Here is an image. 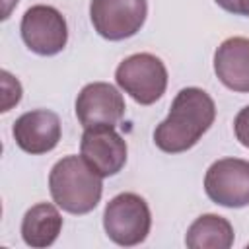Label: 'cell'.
<instances>
[{
    "label": "cell",
    "instance_id": "obj_1",
    "mask_svg": "<svg viewBox=\"0 0 249 249\" xmlns=\"http://www.w3.org/2000/svg\"><path fill=\"white\" fill-rule=\"evenodd\" d=\"M216 119L214 99L200 88H183L169 115L156 126L154 142L161 152L179 154L193 148Z\"/></svg>",
    "mask_w": 249,
    "mask_h": 249
},
{
    "label": "cell",
    "instance_id": "obj_2",
    "mask_svg": "<svg viewBox=\"0 0 249 249\" xmlns=\"http://www.w3.org/2000/svg\"><path fill=\"white\" fill-rule=\"evenodd\" d=\"M101 175L82 158L66 156L49 173V189L54 204L70 214H88L101 200Z\"/></svg>",
    "mask_w": 249,
    "mask_h": 249
},
{
    "label": "cell",
    "instance_id": "obj_3",
    "mask_svg": "<svg viewBox=\"0 0 249 249\" xmlns=\"http://www.w3.org/2000/svg\"><path fill=\"white\" fill-rule=\"evenodd\" d=\"M152 226V214L146 200L134 193L113 196L103 212V228L111 241L123 247L142 243Z\"/></svg>",
    "mask_w": 249,
    "mask_h": 249
},
{
    "label": "cell",
    "instance_id": "obj_4",
    "mask_svg": "<svg viewBox=\"0 0 249 249\" xmlns=\"http://www.w3.org/2000/svg\"><path fill=\"white\" fill-rule=\"evenodd\" d=\"M119 88L140 105L156 103L167 88L165 64L150 53H136L126 56L115 70Z\"/></svg>",
    "mask_w": 249,
    "mask_h": 249
},
{
    "label": "cell",
    "instance_id": "obj_5",
    "mask_svg": "<svg viewBox=\"0 0 249 249\" xmlns=\"http://www.w3.org/2000/svg\"><path fill=\"white\" fill-rule=\"evenodd\" d=\"M148 16L146 0H91L89 19L107 41H123L136 35Z\"/></svg>",
    "mask_w": 249,
    "mask_h": 249
},
{
    "label": "cell",
    "instance_id": "obj_6",
    "mask_svg": "<svg viewBox=\"0 0 249 249\" xmlns=\"http://www.w3.org/2000/svg\"><path fill=\"white\" fill-rule=\"evenodd\" d=\"M21 39L29 51L41 56L58 54L68 41V27L64 16L45 4L31 6L21 18Z\"/></svg>",
    "mask_w": 249,
    "mask_h": 249
},
{
    "label": "cell",
    "instance_id": "obj_7",
    "mask_svg": "<svg viewBox=\"0 0 249 249\" xmlns=\"http://www.w3.org/2000/svg\"><path fill=\"white\" fill-rule=\"evenodd\" d=\"M208 198L226 208L249 204V161L239 158H222L214 161L204 175Z\"/></svg>",
    "mask_w": 249,
    "mask_h": 249
},
{
    "label": "cell",
    "instance_id": "obj_8",
    "mask_svg": "<svg viewBox=\"0 0 249 249\" xmlns=\"http://www.w3.org/2000/svg\"><path fill=\"white\" fill-rule=\"evenodd\" d=\"M80 156L101 175H117L126 163V142L109 124L84 128L80 140Z\"/></svg>",
    "mask_w": 249,
    "mask_h": 249
},
{
    "label": "cell",
    "instance_id": "obj_9",
    "mask_svg": "<svg viewBox=\"0 0 249 249\" xmlns=\"http://www.w3.org/2000/svg\"><path fill=\"white\" fill-rule=\"evenodd\" d=\"M123 93L107 82H91L76 97V117L84 128L109 124L115 126L124 117Z\"/></svg>",
    "mask_w": 249,
    "mask_h": 249
},
{
    "label": "cell",
    "instance_id": "obj_10",
    "mask_svg": "<svg viewBox=\"0 0 249 249\" xmlns=\"http://www.w3.org/2000/svg\"><path fill=\"white\" fill-rule=\"evenodd\" d=\"M12 134L16 138V144L23 152L39 156L51 152L58 144L62 126L56 113L49 109H35L16 119Z\"/></svg>",
    "mask_w": 249,
    "mask_h": 249
},
{
    "label": "cell",
    "instance_id": "obj_11",
    "mask_svg": "<svg viewBox=\"0 0 249 249\" xmlns=\"http://www.w3.org/2000/svg\"><path fill=\"white\" fill-rule=\"evenodd\" d=\"M214 72L226 88L249 93V39H226L214 53Z\"/></svg>",
    "mask_w": 249,
    "mask_h": 249
},
{
    "label": "cell",
    "instance_id": "obj_12",
    "mask_svg": "<svg viewBox=\"0 0 249 249\" xmlns=\"http://www.w3.org/2000/svg\"><path fill=\"white\" fill-rule=\"evenodd\" d=\"M62 230V216L54 204L39 202L31 206L21 220V237L29 247H49Z\"/></svg>",
    "mask_w": 249,
    "mask_h": 249
},
{
    "label": "cell",
    "instance_id": "obj_13",
    "mask_svg": "<svg viewBox=\"0 0 249 249\" xmlns=\"http://www.w3.org/2000/svg\"><path fill=\"white\" fill-rule=\"evenodd\" d=\"M233 237V228L226 218L218 214H202L189 226L185 243L191 249H230Z\"/></svg>",
    "mask_w": 249,
    "mask_h": 249
},
{
    "label": "cell",
    "instance_id": "obj_14",
    "mask_svg": "<svg viewBox=\"0 0 249 249\" xmlns=\"http://www.w3.org/2000/svg\"><path fill=\"white\" fill-rule=\"evenodd\" d=\"M2 109L0 111H10L12 105H18L21 99V86L19 82L6 70H2Z\"/></svg>",
    "mask_w": 249,
    "mask_h": 249
},
{
    "label": "cell",
    "instance_id": "obj_15",
    "mask_svg": "<svg viewBox=\"0 0 249 249\" xmlns=\"http://www.w3.org/2000/svg\"><path fill=\"white\" fill-rule=\"evenodd\" d=\"M233 130H235V138L239 140V144H243L245 148H249V105L243 107L235 115Z\"/></svg>",
    "mask_w": 249,
    "mask_h": 249
},
{
    "label": "cell",
    "instance_id": "obj_16",
    "mask_svg": "<svg viewBox=\"0 0 249 249\" xmlns=\"http://www.w3.org/2000/svg\"><path fill=\"white\" fill-rule=\"evenodd\" d=\"M220 8H224L230 14L237 16H247L249 18V0H216Z\"/></svg>",
    "mask_w": 249,
    "mask_h": 249
},
{
    "label": "cell",
    "instance_id": "obj_17",
    "mask_svg": "<svg viewBox=\"0 0 249 249\" xmlns=\"http://www.w3.org/2000/svg\"><path fill=\"white\" fill-rule=\"evenodd\" d=\"M18 2H19V0H4V12H2V19H8V18H10V14H12L14 6H18Z\"/></svg>",
    "mask_w": 249,
    "mask_h": 249
}]
</instances>
